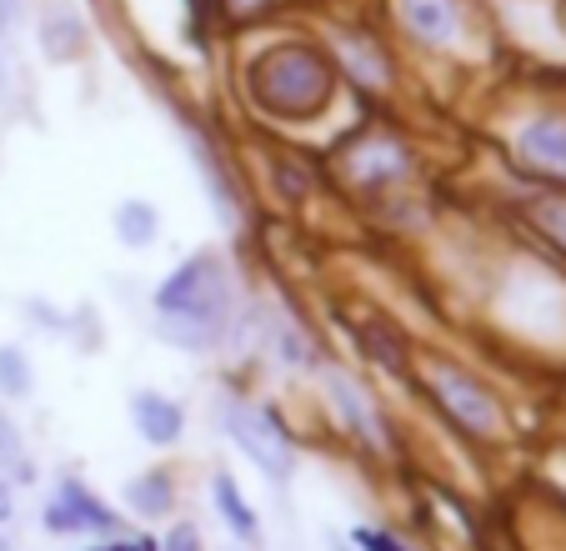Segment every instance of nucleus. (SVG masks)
Returning a JSON list of instances; mask_svg holds the SVG:
<instances>
[{"instance_id":"obj_18","label":"nucleus","mask_w":566,"mask_h":551,"mask_svg":"<svg viewBox=\"0 0 566 551\" xmlns=\"http://www.w3.org/2000/svg\"><path fill=\"white\" fill-rule=\"evenodd\" d=\"M526 216H532V226L546 236V241H556L566 251V196H532V201H526Z\"/></svg>"},{"instance_id":"obj_16","label":"nucleus","mask_w":566,"mask_h":551,"mask_svg":"<svg viewBox=\"0 0 566 551\" xmlns=\"http://www.w3.org/2000/svg\"><path fill=\"white\" fill-rule=\"evenodd\" d=\"M35 392V366L21 346H0V402H25Z\"/></svg>"},{"instance_id":"obj_24","label":"nucleus","mask_w":566,"mask_h":551,"mask_svg":"<svg viewBox=\"0 0 566 551\" xmlns=\"http://www.w3.org/2000/svg\"><path fill=\"white\" fill-rule=\"evenodd\" d=\"M25 15V0H0V35H11Z\"/></svg>"},{"instance_id":"obj_9","label":"nucleus","mask_w":566,"mask_h":551,"mask_svg":"<svg viewBox=\"0 0 566 551\" xmlns=\"http://www.w3.org/2000/svg\"><path fill=\"white\" fill-rule=\"evenodd\" d=\"M516 156L552 180H566V116H536L516 136Z\"/></svg>"},{"instance_id":"obj_17","label":"nucleus","mask_w":566,"mask_h":551,"mask_svg":"<svg viewBox=\"0 0 566 551\" xmlns=\"http://www.w3.org/2000/svg\"><path fill=\"white\" fill-rule=\"evenodd\" d=\"M271 346H276V356L286 361V366H296V372H311V366H316V351H311V341L301 336L296 321H276V326H271Z\"/></svg>"},{"instance_id":"obj_15","label":"nucleus","mask_w":566,"mask_h":551,"mask_svg":"<svg viewBox=\"0 0 566 551\" xmlns=\"http://www.w3.org/2000/svg\"><path fill=\"white\" fill-rule=\"evenodd\" d=\"M111 231H116V241L126 246V251H150L160 236V211L146 196H126V201H116V211H111Z\"/></svg>"},{"instance_id":"obj_4","label":"nucleus","mask_w":566,"mask_h":551,"mask_svg":"<svg viewBox=\"0 0 566 551\" xmlns=\"http://www.w3.org/2000/svg\"><path fill=\"white\" fill-rule=\"evenodd\" d=\"M427 386H431V402L441 406L447 422H457L467 436H496L502 432V406L476 376H467L461 366L451 361H431L427 366Z\"/></svg>"},{"instance_id":"obj_21","label":"nucleus","mask_w":566,"mask_h":551,"mask_svg":"<svg viewBox=\"0 0 566 551\" xmlns=\"http://www.w3.org/2000/svg\"><path fill=\"white\" fill-rule=\"evenodd\" d=\"M160 551H206L201 531H196V521H176V527H166V537H160Z\"/></svg>"},{"instance_id":"obj_5","label":"nucleus","mask_w":566,"mask_h":551,"mask_svg":"<svg viewBox=\"0 0 566 551\" xmlns=\"http://www.w3.org/2000/svg\"><path fill=\"white\" fill-rule=\"evenodd\" d=\"M41 527L55 531V537H116L120 517L86 487V481L65 477L55 487V497L41 507Z\"/></svg>"},{"instance_id":"obj_7","label":"nucleus","mask_w":566,"mask_h":551,"mask_svg":"<svg viewBox=\"0 0 566 551\" xmlns=\"http://www.w3.org/2000/svg\"><path fill=\"white\" fill-rule=\"evenodd\" d=\"M130 426H136V436L146 446L166 451V446H176L186 436V406L176 396L156 392V386H140V392H130Z\"/></svg>"},{"instance_id":"obj_28","label":"nucleus","mask_w":566,"mask_h":551,"mask_svg":"<svg viewBox=\"0 0 566 551\" xmlns=\"http://www.w3.org/2000/svg\"><path fill=\"white\" fill-rule=\"evenodd\" d=\"M0 551H15V547H11V537H0Z\"/></svg>"},{"instance_id":"obj_6","label":"nucleus","mask_w":566,"mask_h":551,"mask_svg":"<svg viewBox=\"0 0 566 551\" xmlns=\"http://www.w3.org/2000/svg\"><path fill=\"white\" fill-rule=\"evenodd\" d=\"M342 166H346L356 191L376 196V191H391V186H401V180L411 176V150L391 136H371V141H361Z\"/></svg>"},{"instance_id":"obj_11","label":"nucleus","mask_w":566,"mask_h":551,"mask_svg":"<svg viewBox=\"0 0 566 551\" xmlns=\"http://www.w3.org/2000/svg\"><path fill=\"white\" fill-rule=\"evenodd\" d=\"M35 41H41V55L51 65H71L86 51V21L75 15V6H45L41 25H35Z\"/></svg>"},{"instance_id":"obj_22","label":"nucleus","mask_w":566,"mask_h":551,"mask_svg":"<svg viewBox=\"0 0 566 551\" xmlns=\"http://www.w3.org/2000/svg\"><path fill=\"white\" fill-rule=\"evenodd\" d=\"M86 551H160V541L156 537H140V531H136V537H120V531H116V537H101L96 547H86Z\"/></svg>"},{"instance_id":"obj_10","label":"nucleus","mask_w":566,"mask_h":551,"mask_svg":"<svg viewBox=\"0 0 566 551\" xmlns=\"http://www.w3.org/2000/svg\"><path fill=\"white\" fill-rule=\"evenodd\" d=\"M396 15L421 45H457L461 35V6L457 0H396Z\"/></svg>"},{"instance_id":"obj_20","label":"nucleus","mask_w":566,"mask_h":551,"mask_svg":"<svg viewBox=\"0 0 566 551\" xmlns=\"http://www.w3.org/2000/svg\"><path fill=\"white\" fill-rule=\"evenodd\" d=\"M346 547L352 551H407V541H396L386 527H352Z\"/></svg>"},{"instance_id":"obj_12","label":"nucleus","mask_w":566,"mask_h":551,"mask_svg":"<svg viewBox=\"0 0 566 551\" xmlns=\"http://www.w3.org/2000/svg\"><path fill=\"white\" fill-rule=\"evenodd\" d=\"M191 160H196V176H201V191H206V201H211V211H216V221L221 226H241V206H235V186H231V176H226V166H221V156L211 150V141H201L191 131Z\"/></svg>"},{"instance_id":"obj_14","label":"nucleus","mask_w":566,"mask_h":551,"mask_svg":"<svg viewBox=\"0 0 566 551\" xmlns=\"http://www.w3.org/2000/svg\"><path fill=\"white\" fill-rule=\"evenodd\" d=\"M120 497H126V507L136 511L140 521H166L176 507V477L166 467H150V471H140V477H130Z\"/></svg>"},{"instance_id":"obj_26","label":"nucleus","mask_w":566,"mask_h":551,"mask_svg":"<svg viewBox=\"0 0 566 551\" xmlns=\"http://www.w3.org/2000/svg\"><path fill=\"white\" fill-rule=\"evenodd\" d=\"M6 41V35H0ZM6 85H11V71H6V51H0V96H6Z\"/></svg>"},{"instance_id":"obj_3","label":"nucleus","mask_w":566,"mask_h":551,"mask_svg":"<svg viewBox=\"0 0 566 551\" xmlns=\"http://www.w3.org/2000/svg\"><path fill=\"white\" fill-rule=\"evenodd\" d=\"M221 426L235 441V451L247 456L261 477L276 481V487H286L291 471H296V451H291V436H286V426H281L276 412H266V406H247V402H226Z\"/></svg>"},{"instance_id":"obj_30","label":"nucleus","mask_w":566,"mask_h":551,"mask_svg":"<svg viewBox=\"0 0 566 551\" xmlns=\"http://www.w3.org/2000/svg\"><path fill=\"white\" fill-rule=\"evenodd\" d=\"M342 551H352V547H342Z\"/></svg>"},{"instance_id":"obj_27","label":"nucleus","mask_w":566,"mask_h":551,"mask_svg":"<svg viewBox=\"0 0 566 551\" xmlns=\"http://www.w3.org/2000/svg\"><path fill=\"white\" fill-rule=\"evenodd\" d=\"M235 6H241V11H251V6H261V0H235Z\"/></svg>"},{"instance_id":"obj_23","label":"nucleus","mask_w":566,"mask_h":551,"mask_svg":"<svg viewBox=\"0 0 566 551\" xmlns=\"http://www.w3.org/2000/svg\"><path fill=\"white\" fill-rule=\"evenodd\" d=\"M25 441H21V426L6 416V406H0V461H21Z\"/></svg>"},{"instance_id":"obj_19","label":"nucleus","mask_w":566,"mask_h":551,"mask_svg":"<svg viewBox=\"0 0 566 551\" xmlns=\"http://www.w3.org/2000/svg\"><path fill=\"white\" fill-rule=\"evenodd\" d=\"M346 55H352L356 75H361L366 85H386V81H391V65H386V55H381V45H376V41L352 35V41H346Z\"/></svg>"},{"instance_id":"obj_29","label":"nucleus","mask_w":566,"mask_h":551,"mask_svg":"<svg viewBox=\"0 0 566 551\" xmlns=\"http://www.w3.org/2000/svg\"><path fill=\"white\" fill-rule=\"evenodd\" d=\"M231 551H241V547H231Z\"/></svg>"},{"instance_id":"obj_13","label":"nucleus","mask_w":566,"mask_h":551,"mask_svg":"<svg viewBox=\"0 0 566 551\" xmlns=\"http://www.w3.org/2000/svg\"><path fill=\"white\" fill-rule=\"evenodd\" d=\"M211 501H216V517L226 521V531H231L235 541L256 547V541H261V517H256V507L247 501V491L235 487L231 471H216V477H211Z\"/></svg>"},{"instance_id":"obj_1","label":"nucleus","mask_w":566,"mask_h":551,"mask_svg":"<svg viewBox=\"0 0 566 551\" xmlns=\"http://www.w3.org/2000/svg\"><path fill=\"white\" fill-rule=\"evenodd\" d=\"M160 336L181 351H211L231 326V271L221 251H191L150 291Z\"/></svg>"},{"instance_id":"obj_2","label":"nucleus","mask_w":566,"mask_h":551,"mask_svg":"<svg viewBox=\"0 0 566 551\" xmlns=\"http://www.w3.org/2000/svg\"><path fill=\"white\" fill-rule=\"evenodd\" d=\"M247 96L271 121H291V126L321 121L336 101V61L311 41H276L251 55Z\"/></svg>"},{"instance_id":"obj_8","label":"nucleus","mask_w":566,"mask_h":551,"mask_svg":"<svg viewBox=\"0 0 566 551\" xmlns=\"http://www.w3.org/2000/svg\"><path fill=\"white\" fill-rule=\"evenodd\" d=\"M326 396H332L336 422H342L346 432L366 446V451H381V446H386V426H381V416H376V406L361 396V386H352L342 372H332V376H326Z\"/></svg>"},{"instance_id":"obj_25","label":"nucleus","mask_w":566,"mask_h":551,"mask_svg":"<svg viewBox=\"0 0 566 551\" xmlns=\"http://www.w3.org/2000/svg\"><path fill=\"white\" fill-rule=\"evenodd\" d=\"M15 517V487H11V477H0V527Z\"/></svg>"}]
</instances>
